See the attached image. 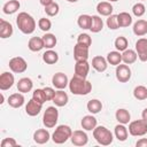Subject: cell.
<instances>
[{
  "label": "cell",
  "instance_id": "6da1fadb",
  "mask_svg": "<svg viewBox=\"0 0 147 147\" xmlns=\"http://www.w3.org/2000/svg\"><path fill=\"white\" fill-rule=\"evenodd\" d=\"M69 90L75 95H86L92 91V84L85 77L74 75L69 80Z\"/></svg>",
  "mask_w": 147,
  "mask_h": 147
},
{
  "label": "cell",
  "instance_id": "7a4b0ae2",
  "mask_svg": "<svg viewBox=\"0 0 147 147\" xmlns=\"http://www.w3.org/2000/svg\"><path fill=\"white\" fill-rule=\"evenodd\" d=\"M16 24H17V28L20 29V31L23 32L24 34H31L36 30L34 18L25 11L18 13V15L16 17Z\"/></svg>",
  "mask_w": 147,
  "mask_h": 147
},
{
  "label": "cell",
  "instance_id": "3957f363",
  "mask_svg": "<svg viewBox=\"0 0 147 147\" xmlns=\"http://www.w3.org/2000/svg\"><path fill=\"white\" fill-rule=\"evenodd\" d=\"M93 138L96 140L98 144L102 145V146H108L113 142V133L106 127V126H95V129L93 130Z\"/></svg>",
  "mask_w": 147,
  "mask_h": 147
},
{
  "label": "cell",
  "instance_id": "277c9868",
  "mask_svg": "<svg viewBox=\"0 0 147 147\" xmlns=\"http://www.w3.org/2000/svg\"><path fill=\"white\" fill-rule=\"evenodd\" d=\"M71 134H72L71 127L68 126V125L62 124V125L56 126L54 133L52 134V140H53L55 144L61 145V144H64L68 139H70V138H71Z\"/></svg>",
  "mask_w": 147,
  "mask_h": 147
},
{
  "label": "cell",
  "instance_id": "5b68a950",
  "mask_svg": "<svg viewBox=\"0 0 147 147\" xmlns=\"http://www.w3.org/2000/svg\"><path fill=\"white\" fill-rule=\"evenodd\" d=\"M57 119H59V110L53 106L47 107L45 113H44V116H42L44 125L47 129H52V127H54L56 125Z\"/></svg>",
  "mask_w": 147,
  "mask_h": 147
},
{
  "label": "cell",
  "instance_id": "8992f818",
  "mask_svg": "<svg viewBox=\"0 0 147 147\" xmlns=\"http://www.w3.org/2000/svg\"><path fill=\"white\" fill-rule=\"evenodd\" d=\"M129 133L133 137H142L147 133V122L144 119H137L130 122Z\"/></svg>",
  "mask_w": 147,
  "mask_h": 147
},
{
  "label": "cell",
  "instance_id": "52a82bcc",
  "mask_svg": "<svg viewBox=\"0 0 147 147\" xmlns=\"http://www.w3.org/2000/svg\"><path fill=\"white\" fill-rule=\"evenodd\" d=\"M9 69L15 74H22L28 69L26 61L21 56H15L9 60Z\"/></svg>",
  "mask_w": 147,
  "mask_h": 147
},
{
  "label": "cell",
  "instance_id": "ba28073f",
  "mask_svg": "<svg viewBox=\"0 0 147 147\" xmlns=\"http://www.w3.org/2000/svg\"><path fill=\"white\" fill-rule=\"evenodd\" d=\"M115 75H116V79L119 83H126L131 78V69L125 63L124 64H118V65H116Z\"/></svg>",
  "mask_w": 147,
  "mask_h": 147
},
{
  "label": "cell",
  "instance_id": "9c48e42d",
  "mask_svg": "<svg viewBox=\"0 0 147 147\" xmlns=\"http://www.w3.org/2000/svg\"><path fill=\"white\" fill-rule=\"evenodd\" d=\"M52 84L57 90H64L67 86H69V79L65 74L63 72H56L52 77Z\"/></svg>",
  "mask_w": 147,
  "mask_h": 147
},
{
  "label": "cell",
  "instance_id": "30bf717a",
  "mask_svg": "<svg viewBox=\"0 0 147 147\" xmlns=\"http://www.w3.org/2000/svg\"><path fill=\"white\" fill-rule=\"evenodd\" d=\"M88 48L87 46L76 44L74 47V59L75 61H87L88 59Z\"/></svg>",
  "mask_w": 147,
  "mask_h": 147
},
{
  "label": "cell",
  "instance_id": "8fae6325",
  "mask_svg": "<svg viewBox=\"0 0 147 147\" xmlns=\"http://www.w3.org/2000/svg\"><path fill=\"white\" fill-rule=\"evenodd\" d=\"M136 52L140 61H147V38H140L136 42Z\"/></svg>",
  "mask_w": 147,
  "mask_h": 147
},
{
  "label": "cell",
  "instance_id": "7c38bea8",
  "mask_svg": "<svg viewBox=\"0 0 147 147\" xmlns=\"http://www.w3.org/2000/svg\"><path fill=\"white\" fill-rule=\"evenodd\" d=\"M15 83V78H14V75L8 72V71H5L0 75V90L1 91H6V90H9Z\"/></svg>",
  "mask_w": 147,
  "mask_h": 147
},
{
  "label": "cell",
  "instance_id": "4fadbf2b",
  "mask_svg": "<svg viewBox=\"0 0 147 147\" xmlns=\"http://www.w3.org/2000/svg\"><path fill=\"white\" fill-rule=\"evenodd\" d=\"M70 140L75 146H85L87 144V141H88V137L84 131L76 130V131L72 132Z\"/></svg>",
  "mask_w": 147,
  "mask_h": 147
},
{
  "label": "cell",
  "instance_id": "5bb4252c",
  "mask_svg": "<svg viewBox=\"0 0 147 147\" xmlns=\"http://www.w3.org/2000/svg\"><path fill=\"white\" fill-rule=\"evenodd\" d=\"M41 108H42V103L36 101L34 99H31L28 101L26 106H25V113L29 115V116H37L40 111H41Z\"/></svg>",
  "mask_w": 147,
  "mask_h": 147
},
{
  "label": "cell",
  "instance_id": "9a60e30c",
  "mask_svg": "<svg viewBox=\"0 0 147 147\" xmlns=\"http://www.w3.org/2000/svg\"><path fill=\"white\" fill-rule=\"evenodd\" d=\"M92 67L98 71V72H103L108 68V62L107 59H105L101 55H96L92 59Z\"/></svg>",
  "mask_w": 147,
  "mask_h": 147
},
{
  "label": "cell",
  "instance_id": "2e32d148",
  "mask_svg": "<svg viewBox=\"0 0 147 147\" xmlns=\"http://www.w3.org/2000/svg\"><path fill=\"white\" fill-rule=\"evenodd\" d=\"M24 101H25V99L23 96V93H21V92L20 93H13V94H10L8 96V100H7L8 105L11 108H20V107H22L24 105Z\"/></svg>",
  "mask_w": 147,
  "mask_h": 147
},
{
  "label": "cell",
  "instance_id": "e0dca14e",
  "mask_svg": "<svg viewBox=\"0 0 147 147\" xmlns=\"http://www.w3.org/2000/svg\"><path fill=\"white\" fill-rule=\"evenodd\" d=\"M49 138H51V134H49V132H48L47 130H45V129H38V130L34 131V133H33V140H34V142L38 144V145H44V144H46V142L49 140Z\"/></svg>",
  "mask_w": 147,
  "mask_h": 147
},
{
  "label": "cell",
  "instance_id": "ac0fdd59",
  "mask_svg": "<svg viewBox=\"0 0 147 147\" xmlns=\"http://www.w3.org/2000/svg\"><path fill=\"white\" fill-rule=\"evenodd\" d=\"M90 71V64L87 61H77L75 64V75H78L80 77H87Z\"/></svg>",
  "mask_w": 147,
  "mask_h": 147
},
{
  "label": "cell",
  "instance_id": "d6986e66",
  "mask_svg": "<svg viewBox=\"0 0 147 147\" xmlns=\"http://www.w3.org/2000/svg\"><path fill=\"white\" fill-rule=\"evenodd\" d=\"M13 32H14L13 25L9 22L1 18L0 20V38H2V39L9 38V37H11Z\"/></svg>",
  "mask_w": 147,
  "mask_h": 147
},
{
  "label": "cell",
  "instance_id": "ffe728a7",
  "mask_svg": "<svg viewBox=\"0 0 147 147\" xmlns=\"http://www.w3.org/2000/svg\"><path fill=\"white\" fill-rule=\"evenodd\" d=\"M96 118L93 116V115H86L82 118V127L85 130V131H93L96 126Z\"/></svg>",
  "mask_w": 147,
  "mask_h": 147
},
{
  "label": "cell",
  "instance_id": "44dd1931",
  "mask_svg": "<svg viewBox=\"0 0 147 147\" xmlns=\"http://www.w3.org/2000/svg\"><path fill=\"white\" fill-rule=\"evenodd\" d=\"M68 100H69L68 94L63 90H59V91L55 92V95H54L52 101L54 102V105L56 107H63V106H65L68 103Z\"/></svg>",
  "mask_w": 147,
  "mask_h": 147
},
{
  "label": "cell",
  "instance_id": "7402d4cb",
  "mask_svg": "<svg viewBox=\"0 0 147 147\" xmlns=\"http://www.w3.org/2000/svg\"><path fill=\"white\" fill-rule=\"evenodd\" d=\"M33 83L29 77H23L17 82V90L21 93H28L32 90Z\"/></svg>",
  "mask_w": 147,
  "mask_h": 147
},
{
  "label": "cell",
  "instance_id": "603a6c76",
  "mask_svg": "<svg viewBox=\"0 0 147 147\" xmlns=\"http://www.w3.org/2000/svg\"><path fill=\"white\" fill-rule=\"evenodd\" d=\"M114 8L109 1H101L96 5V11L101 16H110Z\"/></svg>",
  "mask_w": 147,
  "mask_h": 147
},
{
  "label": "cell",
  "instance_id": "cb8c5ba5",
  "mask_svg": "<svg viewBox=\"0 0 147 147\" xmlns=\"http://www.w3.org/2000/svg\"><path fill=\"white\" fill-rule=\"evenodd\" d=\"M28 47L31 52H39L41 51L45 46H44V41L42 38L40 37H31L28 41Z\"/></svg>",
  "mask_w": 147,
  "mask_h": 147
},
{
  "label": "cell",
  "instance_id": "d4e9b609",
  "mask_svg": "<svg viewBox=\"0 0 147 147\" xmlns=\"http://www.w3.org/2000/svg\"><path fill=\"white\" fill-rule=\"evenodd\" d=\"M133 33L138 37H142L147 34V21L145 20H138L133 24Z\"/></svg>",
  "mask_w": 147,
  "mask_h": 147
},
{
  "label": "cell",
  "instance_id": "484cf974",
  "mask_svg": "<svg viewBox=\"0 0 147 147\" xmlns=\"http://www.w3.org/2000/svg\"><path fill=\"white\" fill-rule=\"evenodd\" d=\"M21 5H20V1L18 0H9L7 1L3 7H2V11L7 15H11L14 13H16L18 9H20Z\"/></svg>",
  "mask_w": 147,
  "mask_h": 147
},
{
  "label": "cell",
  "instance_id": "4316f807",
  "mask_svg": "<svg viewBox=\"0 0 147 147\" xmlns=\"http://www.w3.org/2000/svg\"><path fill=\"white\" fill-rule=\"evenodd\" d=\"M115 117H116V121L121 124H127L131 121V115H130L129 110H126L124 108L117 109L116 114H115Z\"/></svg>",
  "mask_w": 147,
  "mask_h": 147
},
{
  "label": "cell",
  "instance_id": "83f0119b",
  "mask_svg": "<svg viewBox=\"0 0 147 147\" xmlns=\"http://www.w3.org/2000/svg\"><path fill=\"white\" fill-rule=\"evenodd\" d=\"M117 22L119 28H127L132 24V16L126 11H122L117 15Z\"/></svg>",
  "mask_w": 147,
  "mask_h": 147
},
{
  "label": "cell",
  "instance_id": "f1b7e54d",
  "mask_svg": "<svg viewBox=\"0 0 147 147\" xmlns=\"http://www.w3.org/2000/svg\"><path fill=\"white\" fill-rule=\"evenodd\" d=\"M138 59V54L136 51L133 49H125L123 53H122V61L125 63V64H132L137 61Z\"/></svg>",
  "mask_w": 147,
  "mask_h": 147
},
{
  "label": "cell",
  "instance_id": "f546056e",
  "mask_svg": "<svg viewBox=\"0 0 147 147\" xmlns=\"http://www.w3.org/2000/svg\"><path fill=\"white\" fill-rule=\"evenodd\" d=\"M127 136H129V130L125 127V124L118 123L115 126V137L117 138V140L125 141L127 139Z\"/></svg>",
  "mask_w": 147,
  "mask_h": 147
},
{
  "label": "cell",
  "instance_id": "4dcf8cb0",
  "mask_svg": "<svg viewBox=\"0 0 147 147\" xmlns=\"http://www.w3.org/2000/svg\"><path fill=\"white\" fill-rule=\"evenodd\" d=\"M103 29V21L100 16L98 15H93L92 18H91V26H90V30L93 32V33H98L100 32L101 30Z\"/></svg>",
  "mask_w": 147,
  "mask_h": 147
},
{
  "label": "cell",
  "instance_id": "1f68e13d",
  "mask_svg": "<svg viewBox=\"0 0 147 147\" xmlns=\"http://www.w3.org/2000/svg\"><path fill=\"white\" fill-rule=\"evenodd\" d=\"M42 61L47 64H55L59 61V54L53 49H48L42 54Z\"/></svg>",
  "mask_w": 147,
  "mask_h": 147
},
{
  "label": "cell",
  "instance_id": "d6a6232c",
  "mask_svg": "<svg viewBox=\"0 0 147 147\" xmlns=\"http://www.w3.org/2000/svg\"><path fill=\"white\" fill-rule=\"evenodd\" d=\"M107 62L111 65H118L122 62V54L118 51H113L107 54Z\"/></svg>",
  "mask_w": 147,
  "mask_h": 147
},
{
  "label": "cell",
  "instance_id": "836d02e7",
  "mask_svg": "<svg viewBox=\"0 0 147 147\" xmlns=\"http://www.w3.org/2000/svg\"><path fill=\"white\" fill-rule=\"evenodd\" d=\"M86 107H87V110H88L91 114H98V113H100L101 109H102V103H101V101L98 100V99H92V100H90V101L87 102Z\"/></svg>",
  "mask_w": 147,
  "mask_h": 147
},
{
  "label": "cell",
  "instance_id": "e575fe53",
  "mask_svg": "<svg viewBox=\"0 0 147 147\" xmlns=\"http://www.w3.org/2000/svg\"><path fill=\"white\" fill-rule=\"evenodd\" d=\"M91 18L92 16L87 15V14H82L78 16V20H77V24L80 29L83 30H90V26H91Z\"/></svg>",
  "mask_w": 147,
  "mask_h": 147
},
{
  "label": "cell",
  "instance_id": "d590c367",
  "mask_svg": "<svg viewBox=\"0 0 147 147\" xmlns=\"http://www.w3.org/2000/svg\"><path fill=\"white\" fill-rule=\"evenodd\" d=\"M41 38H42V41H44V46L47 49H52L53 47H55V45L57 42V39L53 33H46Z\"/></svg>",
  "mask_w": 147,
  "mask_h": 147
},
{
  "label": "cell",
  "instance_id": "8d00e7d4",
  "mask_svg": "<svg viewBox=\"0 0 147 147\" xmlns=\"http://www.w3.org/2000/svg\"><path fill=\"white\" fill-rule=\"evenodd\" d=\"M133 96L137 100H146L147 99V87H145L144 85H138L134 87L133 90Z\"/></svg>",
  "mask_w": 147,
  "mask_h": 147
},
{
  "label": "cell",
  "instance_id": "74e56055",
  "mask_svg": "<svg viewBox=\"0 0 147 147\" xmlns=\"http://www.w3.org/2000/svg\"><path fill=\"white\" fill-rule=\"evenodd\" d=\"M114 45H115V48H116L118 52H124L125 49H127L129 41H127V39H126L125 37L119 36V37H117V38L115 39Z\"/></svg>",
  "mask_w": 147,
  "mask_h": 147
},
{
  "label": "cell",
  "instance_id": "f35d334b",
  "mask_svg": "<svg viewBox=\"0 0 147 147\" xmlns=\"http://www.w3.org/2000/svg\"><path fill=\"white\" fill-rule=\"evenodd\" d=\"M59 11H60V6H59V3H56V2H52L51 5H48V6L45 7V13H46L48 16H51V17L56 16V15L59 14Z\"/></svg>",
  "mask_w": 147,
  "mask_h": 147
},
{
  "label": "cell",
  "instance_id": "ab89813d",
  "mask_svg": "<svg viewBox=\"0 0 147 147\" xmlns=\"http://www.w3.org/2000/svg\"><path fill=\"white\" fill-rule=\"evenodd\" d=\"M132 13H133L134 16L141 17V16L146 13V7H145V5L141 3V2H137V3L133 5V7H132Z\"/></svg>",
  "mask_w": 147,
  "mask_h": 147
},
{
  "label": "cell",
  "instance_id": "60d3db41",
  "mask_svg": "<svg viewBox=\"0 0 147 147\" xmlns=\"http://www.w3.org/2000/svg\"><path fill=\"white\" fill-rule=\"evenodd\" d=\"M32 99H34L36 101L40 102V103H44L46 102V96H45V92H44V88H37L33 91V94H32Z\"/></svg>",
  "mask_w": 147,
  "mask_h": 147
},
{
  "label": "cell",
  "instance_id": "b9f144b4",
  "mask_svg": "<svg viewBox=\"0 0 147 147\" xmlns=\"http://www.w3.org/2000/svg\"><path fill=\"white\" fill-rule=\"evenodd\" d=\"M38 26H39L40 30L47 32V31H49L51 28H52V22H51L48 18H46V17H41V18L38 21Z\"/></svg>",
  "mask_w": 147,
  "mask_h": 147
},
{
  "label": "cell",
  "instance_id": "7bdbcfd3",
  "mask_svg": "<svg viewBox=\"0 0 147 147\" xmlns=\"http://www.w3.org/2000/svg\"><path fill=\"white\" fill-rule=\"evenodd\" d=\"M77 44H80V45H84V46L90 47L91 44H92V39H91V37L87 33H80L77 37Z\"/></svg>",
  "mask_w": 147,
  "mask_h": 147
},
{
  "label": "cell",
  "instance_id": "ee69618b",
  "mask_svg": "<svg viewBox=\"0 0 147 147\" xmlns=\"http://www.w3.org/2000/svg\"><path fill=\"white\" fill-rule=\"evenodd\" d=\"M107 26L110 29V30H117L119 26H118V22H117V15H110L108 16L107 18Z\"/></svg>",
  "mask_w": 147,
  "mask_h": 147
},
{
  "label": "cell",
  "instance_id": "f6af8a7d",
  "mask_svg": "<svg viewBox=\"0 0 147 147\" xmlns=\"http://www.w3.org/2000/svg\"><path fill=\"white\" fill-rule=\"evenodd\" d=\"M0 145H1V147H16L17 142L14 138H3Z\"/></svg>",
  "mask_w": 147,
  "mask_h": 147
},
{
  "label": "cell",
  "instance_id": "bcb514c9",
  "mask_svg": "<svg viewBox=\"0 0 147 147\" xmlns=\"http://www.w3.org/2000/svg\"><path fill=\"white\" fill-rule=\"evenodd\" d=\"M44 92H45V96H46V100L47 101H51V100H53V98H54V95H55V90L54 88H52V87H44Z\"/></svg>",
  "mask_w": 147,
  "mask_h": 147
},
{
  "label": "cell",
  "instance_id": "7dc6e473",
  "mask_svg": "<svg viewBox=\"0 0 147 147\" xmlns=\"http://www.w3.org/2000/svg\"><path fill=\"white\" fill-rule=\"evenodd\" d=\"M137 147H147V138H141L136 142Z\"/></svg>",
  "mask_w": 147,
  "mask_h": 147
},
{
  "label": "cell",
  "instance_id": "c3c4849f",
  "mask_svg": "<svg viewBox=\"0 0 147 147\" xmlns=\"http://www.w3.org/2000/svg\"><path fill=\"white\" fill-rule=\"evenodd\" d=\"M39 2L44 6V7H46V6H48V5H51L52 2H54L53 0H39Z\"/></svg>",
  "mask_w": 147,
  "mask_h": 147
},
{
  "label": "cell",
  "instance_id": "681fc988",
  "mask_svg": "<svg viewBox=\"0 0 147 147\" xmlns=\"http://www.w3.org/2000/svg\"><path fill=\"white\" fill-rule=\"evenodd\" d=\"M141 117H142V119H144V121H146V122H147V108H145V109L142 110Z\"/></svg>",
  "mask_w": 147,
  "mask_h": 147
},
{
  "label": "cell",
  "instance_id": "f907efd6",
  "mask_svg": "<svg viewBox=\"0 0 147 147\" xmlns=\"http://www.w3.org/2000/svg\"><path fill=\"white\" fill-rule=\"evenodd\" d=\"M67 1H69V2H77L78 0H67Z\"/></svg>",
  "mask_w": 147,
  "mask_h": 147
},
{
  "label": "cell",
  "instance_id": "816d5d0a",
  "mask_svg": "<svg viewBox=\"0 0 147 147\" xmlns=\"http://www.w3.org/2000/svg\"><path fill=\"white\" fill-rule=\"evenodd\" d=\"M109 2H115V1H118V0H108Z\"/></svg>",
  "mask_w": 147,
  "mask_h": 147
}]
</instances>
